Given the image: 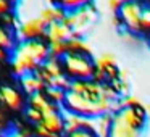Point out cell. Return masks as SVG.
<instances>
[{
  "label": "cell",
  "instance_id": "5b68a950",
  "mask_svg": "<svg viewBox=\"0 0 150 137\" xmlns=\"http://www.w3.org/2000/svg\"><path fill=\"white\" fill-rule=\"evenodd\" d=\"M145 5L140 0H131L118 10V18L121 20L123 29L134 34H142V13Z\"/></svg>",
  "mask_w": 150,
  "mask_h": 137
},
{
  "label": "cell",
  "instance_id": "ba28073f",
  "mask_svg": "<svg viewBox=\"0 0 150 137\" xmlns=\"http://www.w3.org/2000/svg\"><path fill=\"white\" fill-rule=\"evenodd\" d=\"M94 63H95V69L103 71L105 74H107V82H111L113 79L118 78V74H120L116 56L110 52H103V53H100V55H97L94 58Z\"/></svg>",
  "mask_w": 150,
  "mask_h": 137
},
{
  "label": "cell",
  "instance_id": "7c38bea8",
  "mask_svg": "<svg viewBox=\"0 0 150 137\" xmlns=\"http://www.w3.org/2000/svg\"><path fill=\"white\" fill-rule=\"evenodd\" d=\"M0 102L10 110H21L24 105V98L16 89L10 85H2L0 87Z\"/></svg>",
  "mask_w": 150,
  "mask_h": 137
},
{
  "label": "cell",
  "instance_id": "f35d334b",
  "mask_svg": "<svg viewBox=\"0 0 150 137\" xmlns=\"http://www.w3.org/2000/svg\"><path fill=\"white\" fill-rule=\"evenodd\" d=\"M33 137H37V136H33Z\"/></svg>",
  "mask_w": 150,
  "mask_h": 137
},
{
  "label": "cell",
  "instance_id": "2e32d148",
  "mask_svg": "<svg viewBox=\"0 0 150 137\" xmlns=\"http://www.w3.org/2000/svg\"><path fill=\"white\" fill-rule=\"evenodd\" d=\"M39 16L45 21V24H52V23H57V21H65L66 10H63L57 4L44 5V8L39 11Z\"/></svg>",
  "mask_w": 150,
  "mask_h": 137
},
{
  "label": "cell",
  "instance_id": "484cf974",
  "mask_svg": "<svg viewBox=\"0 0 150 137\" xmlns=\"http://www.w3.org/2000/svg\"><path fill=\"white\" fill-rule=\"evenodd\" d=\"M0 137H31V136H29V132L23 131L18 126H8L5 131L0 132Z\"/></svg>",
  "mask_w": 150,
  "mask_h": 137
},
{
  "label": "cell",
  "instance_id": "e0dca14e",
  "mask_svg": "<svg viewBox=\"0 0 150 137\" xmlns=\"http://www.w3.org/2000/svg\"><path fill=\"white\" fill-rule=\"evenodd\" d=\"M66 47H68V52L92 55V45L86 39V36H73L69 40H66Z\"/></svg>",
  "mask_w": 150,
  "mask_h": 137
},
{
  "label": "cell",
  "instance_id": "4316f807",
  "mask_svg": "<svg viewBox=\"0 0 150 137\" xmlns=\"http://www.w3.org/2000/svg\"><path fill=\"white\" fill-rule=\"evenodd\" d=\"M24 114H26V119L29 121L31 124H34V126H36V124H40V121H42V118H44V114L40 113V111L34 110V108H31V107L26 108Z\"/></svg>",
  "mask_w": 150,
  "mask_h": 137
},
{
  "label": "cell",
  "instance_id": "9a60e30c",
  "mask_svg": "<svg viewBox=\"0 0 150 137\" xmlns=\"http://www.w3.org/2000/svg\"><path fill=\"white\" fill-rule=\"evenodd\" d=\"M40 124H42L45 129L52 131V132L60 134V136H65V121H63L62 108L57 110V111H53V113L45 114V116L42 118V121H40Z\"/></svg>",
  "mask_w": 150,
  "mask_h": 137
},
{
  "label": "cell",
  "instance_id": "9c48e42d",
  "mask_svg": "<svg viewBox=\"0 0 150 137\" xmlns=\"http://www.w3.org/2000/svg\"><path fill=\"white\" fill-rule=\"evenodd\" d=\"M73 36H74V34H73V29L65 23V21H57V23L47 24L44 39H45L47 42H66V40H69Z\"/></svg>",
  "mask_w": 150,
  "mask_h": 137
},
{
  "label": "cell",
  "instance_id": "5bb4252c",
  "mask_svg": "<svg viewBox=\"0 0 150 137\" xmlns=\"http://www.w3.org/2000/svg\"><path fill=\"white\" fill-rule=\"evenodd\" d=\"M20 85L28 95H34V94H39V92L45 90V82L37 76V73H31V74H26L23 78H20Z\"/></svg>",
  "mask_w": 150,
  "mask_h": 137
},
{
  "label": "cell",
  "instance_id": "d6a6232c",
  "mask_svg": "<svg viewBox=\"0 0 150 137\" xmlns=\"http://www.w3.org/2000/svg\"><path fill=\"white\" fill-rule=\"evenodd\" d=\"M11 5H13V4H11L10 0H0V16H4V15L10 13Z\"/></svg>",
  "mask_w": 150,
  "mask_h": 137
},
{
  "label": "cell",
  "instance_id": "f546056e",
  "mask_svg": "<svg viewBox=\"0 0 150 137\" xmlns=\"http://www.w3.org/2000/svg\"><path fill=\"white\" fill-rule=\"evenodd\" d=\"M65 137H98V136L92 129L84 127V129H79V131H76V132H71V134H68V136H65Z\"/></svg>",
  "mask_w": 150,
  "mask_h": 137
},
{
  "label": "cell",
  "instance_id": "d4e9b609",
  "mask_svg": "<svg viewBox=\"0 0 150 137\" xmlns=\"http://www.w3.org/2000/svg\"><path fill=\"white\" fill-rule=\"evenodd\" d=\"M0 18H2V23H4V26L8 28L10 31H13V32L16 31V28L20 26V23H21L20 18H18L15 13H11V11H10V13H7V15H4V16H0Z\"/></svg>",
  "mask_w": 150,
  "mask_h": 137
},
{
  "label": "cell",
  "instance_id": "4dcf8cb0",
  "mask_svg": "<svg viewBox=\"0 0 150 137\" xmlns=\"http://www.w3.org/2000/svg\"><path fill=\"white\" fill-rule=\"evenodd\" d=\"M121 39L127 44H137L139 42V34H134V32H129V31L123 29L121 31Z\"/></svg>",
  "mask_w": 150,
  "mask_h": 137
},
{
  "label": "cell",
  "instance_id": "e575fe53",
  "mask_svg": "<svg viewBox=\"0 0 150 137\" xmlns=\"http://www.w3.org/2000/svg\"><path fill=\"white\" fill-rule=\"evenodd\" d=\"M7 58H10V52L0 49V61H4V60H7Z\"/></svg>",
  "mask_w": 150,
  "mask_h": 137
},
{
  "label": "cell",
  "instance_id": "52a82bcc",
  "mask_svg": "<svg viewBox=\"0 0 150 137\" xmlns=\"http://www.w3.org/2000/svg\"><path fill=\"white\" fill-rule=\"evenodd\" d=\"M145 132L147 129H139V127L118 118L115 113L111 114V127L110 132H108V137H145Z\"/></svg>",
  "mask_w": 150,
  "mask_h": 137
},
{
  "label": "cell",
  "instance_id": "1f68e13d",
  "mask_svg": "<svg viewBox=\"0 0 150 137\" xmlns=\"http://www.w3.org/2000/svg\"><path fill=\"white\" fill-rule=\"evenodd\" d=\"M127 2H131V0H107V7L110 8V11L118 13V10H120L124 4H127Z\"/></svg>",
  "mask_w": 150,
  "mask_h": 137
},
{
  "label": "cell",
  "instance_id": "8992f818",
  "mask_svg": "<svg viewBox=\"0 0 150 137\" xmlns=\"http://www.w3.org/2000/svg\"><path fill=\"white\" fill-rule=\"evenodd\" d=\"M45 29H47V24L39 15L37 16H28L24 20H21L20 26L15 31V37H16L18 42L33 40V39H44Z\"/></svg>",
  "mask_w": 150,
  "mask_h": 137
},
{
  "label": "cell",
  "instance_id": "d590c367",
  "mask_svg": "<svg viewBox=\"0 0 150 137\" xmlns=\"http://www.w3.org/2000/svg\"><path fill=\"white\" fill-rule=\"evenodd\" d=\"M144 108H145L147 114H149V118H150V103H144Z\"/></svg>",
  "mask_w": 150,
  "mask_h": 137
},
{
  "label": "cell",
  "instance_id": "4fadbf2b",
  "mask_svg": "<svg viewBox=\"0 0 150 137\" xmlns=\"http://www.w3.org/2000/svg\"><path fill=\"white\" fill-rule=\"evenodd\" d=\"M28 105H29L31 108H34V110L40 111L44 116L49 114V113H53V111H57V110L62 108V107H58V105L52 103V102L47 98V95L44 94V92H39V94L31 95V97L28 98Z\"/></svg>",
  "mask_w": 150,
  "mask_h": 137
},
{
  "label": "cell",
  "instance_id": "74e56055",
  "mask_svg": "<svg viewBox=\"0 0 150 137\" xmlns=\"http://www.w3.org/2000/svg\"><path fill=\"white\" fill-rule=\"evenodd\" d=\"M147 2H149V4H150V0H147Z\"/></svg>",
  "mask_w": 150,
  "mask_h": 137
},
{
  "label": "cell",
  "instance_id": "ac0fdd59",
  "mask_svg": "<svg viewBox=\"0 0 150 137\" xmlns=\"http://www.w3.org/2000/svg\"><path fill=\"white\" fill-rule=\"evenodd\" d=\"M111 114L113 113L102 114V116L91 119V129L98 137H108V132H110V127H111Z\"/></svg>",
  "mask_w": 150,
  "mask_h": 137
},
{
  "label": "cell",
  "instance_id": "603a6c76",
  "mask_svg": "<svg viewBox=\"0 0 150 137\" xmlns=\"http://www.w3.org/2000/svg\"><path fill=\"white\" fill-rule=\"evenodd\" d=\"M111 87L115 89V92H116L120 97H124V95H129V82H127V79H121V78H116L113 79V81L110 82Z\"/></svg>",
  "mask_w": 150,
  "mask_h": 137
},
{
  "label": "cell",
  "instance_id": "8d00e7d4",
  "mask_svg": "<svg viewBox=\"0 0 150 137\" xmlns=\"http://www.w3.org/2000/svg\"><path fill=\"white\" fill-rule=\"evenodd\" d=\"M45 2V5H52V4H55V0H44Z\"/></svg>",
  "mask_w": 150,
  "mask_h": 137
},
{
  "label": "cell",
  "instance_id": "44dd1931",
  "mask_svg": "<svg viewBox=\"0 0 150 137\" xmlns=\"http://www.w3.org/2000/svg\"><path fill=\"white\" fill-rule=\"evenodd\" d=\"M55 4L60 5L63 10L71 11V10H76L79 7H84V5L94 4V0H55Z\"/></svg>",
  "mask_w": 150,
  "mask_h": 137
},
{
  "label": "cell",
  "instance_id": "277c9868",
  "mask_svg": "<svg viewBox=\"0 0 150 137\" xmlns=\"http://www.w3.org/2000/svg\"><path fill=\"white\" fill-rule=\"evenodd\" d=\"M97 20H98V10L94 4L66 11V16H65V23L73 29L74 36H84L95 24Z\"/></svg>",
  "mask_w": 150,
  "mask_h": 137
},
{
  "label": "cell",
  "instance_id": "7402d4cb",
  "mask_svg": "<svg viewBox=\"0 0 150 137\" xmlns=\"http://www.w3.org/2000/svg\"><path fill=\"white\" fill-rule=\"evenodd\" d=\"M118 103V110L120 108H126V107H142V100H140L139 97H136V95H124V97H118L116 100Z\"/></svg>",
  "mask_w": 150,
  "mask_h": 137
},
{
  "label": "cell",
  "instance_id": "f1b7e54d",
  "mask_svg": "<svg viewBox=\"0 0 150 137\" xmlns=\"http://www.w3.org/2000/svg\"><path fill=\"white\" fill-rule=\"evenodd\" d=\"M142 32H150V4L144 7V13H142Z\"/></svg>",
  "mask_w": 150,
  "mask_h": 137
},
{
  "label": "cell",
  "instance_id": "3957f363",
  "mask_svg": "<svg viewBox=\"0 0 150 137\" xmlns=\"http://www.w3.org/2000/svg\"><path fill=\"white\" fill-rule=\"evenodd\" d=\"M63 71L71 81L76 79H92L95 74V63L91 55L68 52L62 56Z\"/></svg>",
  "mask_w": 150,
  "mask_h": 137
},
{
  "label": "cell",
  "instance_id": "6da1fadb",
  "mask_svg": "<svg viewBox=\"0 0 150 137\" xmlns=\"http://www.w3.org/2000/svg\"><path fill=\"white\" fill-rule=\"evenodd\" d=\"M50 56L49 42L45 39H33L18 42L10 52L11 71L16 78L36 73L44 61Z\"/></svg>",
  "mask_w": 150,
  "mask_h": 137
},
{
  "label": "cell",
  "instance_id": "8fae6325",
  "mask_svg": "<svg viewBox=\"0 0 150 137\" xmlns=\"http://www.w3.org/2000/svg\"><path fill=\"white\" fill-rule=\"evenodd\" d=\"M37 76L45 82V85L50 82L52 78H57V76H62L65 74L63 71V65H62V60L60 58H55V56H49L45 61L40 65V68L37 69Z\"/></svg>",
  "mask_w": 150,
  "mask_h": 137
},
{
  "label": "cell",
  "instance_id": "836d02e7",
  "mask_svg": "<svg viewBox=\"0 0 150 137\" xmlns=\"http://www.w3.org/2000/svg\"><path fill=\"white\" fill-rule=\"evenodd\" d=\"M7 124H5V114L2 113V110H0V132H2V131H5L7 129Z\"/></svg>",
  "mask_w": 150,
  "mask_h": 137
},
{
  "label": "cell",
  "instance_id": "83f0119b",
  "mask_svg": "<svg viewBox=\"0 0 150 137\" xmlns=\"http://www.w3.org/2000/svg\"><path fill=\"white\" fill-rule=\"evenodd\" d=\"M34 136H37V137H65V136H60V134H55L52 131L45 129L42 124H36L34 126Z\"/></svg>",
  "mask_w": 150,
  "mask_h": 137
},
{
  "label": "cell",
  "instance_id": "ffe728a7",
  "mask_svg": "<svg viewBox=\"0 0 150 137\" xmlns=\"http://www.w3.org/2000/svg\"><path fill=\"white\" fill-rule=\"evenodd\" d=\"M66 92H68V90H63V89H60V87H45L44 94L47 95V98H49L52 103L58 105V107H63Z\"/></svg>",
  "mask_w": 150,
  "mask_h": 137
},
{
  "label": "cell",
  "instance_id": "7a4b0ae2",
  "mask_svg": "<svg viewBox=\"0 0 150 137\" xmlns=\"http://www.w3.org/2000/svg\"><path fill=\"white\" fill-rule=\"evenodd\" d=\"M116 100L108 97H87V95L68 90L63 108L73 111V113L81 114L84 118H97V116H102V114L115 113L118 110Z\"/></svg>",
  "mask_w": 150,
  "mask_h": 137
},
{
  "label": "cell",
  "instance_id": "d6986e66",
  "mask_svg": "<svg viewBox=\"0 0 150 137\" xmlns=\"http://www.w3.org/2000/svg\"><path fill=\"white\" fill-rule=\"evenodd\" d=\"M16 44H18V40L15 37L13 31H10L5 26H0V49L7 50V52H11L16 47Z\"/></svg>",
  "mask_w": 150,
  "mask_h": 137
},
{
  "label": "cell",
  "instance_id": "30bf717a",
  "mask_svg": "<svg viewBox=\"0 0 150 137\" xmlns=\"http://www.w3.org/2000/svg\"><path fill=\"white\" fill-rule=\"evenodd\" d=\"M62 114H63V121H65V136L71 132H76L79 129H91V119L92 118H84L78 113H73V111L66 110L62 107Z\"/></svg>",
  "mask_w": 150,
  "mask_h": 137
},
{
  "label": "cell",
  "instance_id": "cb8c5ba5",
  "mask_svg": "<svg viewBox=\"0 0 150 137\" xmlns=\"http://www.w3.org/2000/svg\"><path fill=\"white\" fill-rule=\"evenodd\" d=\"M49 52L50 56H55V58H60L68 53V47H66V42H49Z\"/></svg>",
  "mask_w": 150,
  "mask_h": 137
}]
</instances>
